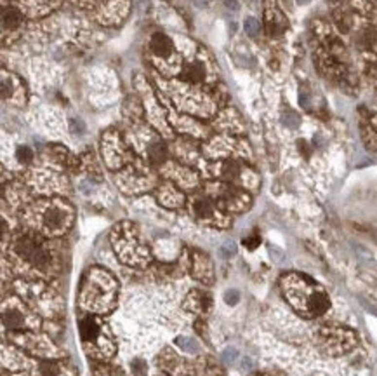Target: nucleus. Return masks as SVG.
I'll return each mask as SVG.
<instances>
[{
    "label": "nucleus",
    "mask_w": 377,
    "mask_h": 376,
    "mask_svg": "<svg viewBox=\"0 0 377 376\" xmlns=\"http://www.w3.org/2000/svg\"><path fill=\"white\" fill-rule=\"evenodd\" d=\"M118 282L108 270L101 266H92L82 279L78 303L82 310L89 314L105 315L109 314L117 305Z\"/></svg>",
    "instance_id": "obj_1"
},
{
    "label": "nucleus",
    "mask_w": 377,
    "mask_h": 376,
    "mask_svg": "<svg viewBox=\"0 0 377 376\" xmlns=\"http://www.w3.org/2000/svg\"><path fill=\"white\" fill-rule=\"evenodd\" d=\"M282 291L290 307L303 317H320L330 307L325 289L306 275L287 274L282 277Z\"/></svg>",
    "instance_id": "obj_2"
},
{
    "label": "nucleus",
    "mask_w": 377,
    "mask_h": 376,
    "mask_svg": "<svg viewBox=\"0 0 377 376\" xmlns=\"http://www.w3.org/2000/svg\"><path fill=\"white\" fill-rule=\"evenodd\" d=\"M11 253L18 262L42 277H51L59 268L54 253L38 233L19 232L11 242Z\"/></svg>",
    "instance_id": "obj_3"
},
{
    "label": "nucleus",
    "mask_w": 377,
    "mask_h": 376,
    "mask_svg": "<svg viewBox=\"0 0 377 376\" xmlns=\"http://www.w3.org/2000/svg\"><path fill=\"white\" fill-rule=\"evenodd\" d=\"M78 331H80L82 347L90 359L106 362L115 356L117 345H115L113 335L109 331L108 324L99 315H84L78 322Z\"/></svg>",
    "instance_id": "obj_4"
},
{
    "label": "nucleus",
    "mask_w": 377,
    "mask_h": 376,
    "mask_svg": "<svg viewBox=\"0 0 377 376\" xmlns=\"http://www.w3.org/2000/svg\"><path fill=\"white\" fill-rule=\"evenodd\" d=\"M35 218V226L45 235H63L73 223V209L61 199L38 201L30 209Z\"/></svg>",
    "instance_id": "obj_5"
},
{
    "label": "nucleus",
    "mask_w": 377,
    "mask_h": 376,
    "mask_svg": "<svg viewBox=\"0 0 377 376\" xmlns=\"http://www.w3.org/2000/svg\"><path fill=\"white\" fill-rule=\"evenodd\" d=\"M111 244H113L118 258L126 265L144 266L150 263V251L143 245V242L138 237V232L130 223H122V225L115 226V230L111 232Z\"/></svg>",
    "instance_id": "obj_6"
},
{
    "label": "nucleus",
    "mask_w": 377,
    "mask_h": 376,
    "mask_svg": "<svg viewBox=\"0 0 377 376\" xmlns=\"http://www.w3.org/2000/svg\"><path fill=\"white\" fill-rule=\"evenodd\" d=\"M2 320L12 331H35L42 327L40 317L19 296H9L2 303Z\"/></svg>",
    "instance_id": "obj_7"
},
{
    "label": "nucleus",
    "mask_w": 377,
    "mask_h": 376,
    "mask_svg": "<svg viewBox=\"0 0 377 376\" xmlns=\"http://www.w3.org/2000/svg\"><path fill=\"white\" fill-rule=\"evenodd\" d=\"M316 341L325 352L337 356L357 345V335L341 326H323L316 331Z\"/></svg>",
    "instance_id": "obj_8"
},
{
    "label": "nucleus",
    "mask_w": 377,
    "mask_h": 376,
    "mask_svg": "<svg viewBox=\"0 0 377 376\" xmlns=\"http://www.w3.org/2000/svg\"><path fill=\"white\" fill-rule=\"evenodd\" d=\"M211 197L219 204V207L224 211L242 213L251 206V197L240 188L233 187L231 183H211L209 185Z\"/></svg>",
    "instance_id": "obj_9"
},
{
    "label": "nucleus",
    "mask_w": 377,
    "mask_h": 376,
    "mask_svg": "<svg viewBox=\"0 0 377 376\" xmlns=\"http://www.w3.org/2000/svg\"><path fill=\"white\" fill-rule=\"evenodd\" d=\"M191 214L198 221L211 226H226V220L223 216L224 209L219 207L217 202L207 193H195L188 201Z\"/></svg>",
    "instance_id": "obj_10"
},
{
    "label": "nucleus",
    "mask_w": 377,
    "mask_h": 376,
    "mask_svg": "<svg viewBox=\"0 0 377 376\" xmlns=\"http://www.w3.org/2000/svg\"><path fill=\"white\" fill-rule=\"evenodd\" d=\"M11 341L18 345L19 348L26 352L36 354L38 357H54L56 356V348H54L53 341L47 339L44 335H36L33 331H19L11 335Z\"/></svg>",
    "instance_id": "obj_11"
},
{
    "label": "nucleus",
    "mask_w": 377,
    "mask_h": 376,
    "mask_svg": "<svg viewBox=\"0 0 377 376\" xmlns=\"http://www.w3.org/2000/svg\"><path fill=\"white\" fill-rule=\"evenodd\" d=\"M188 272L195 281L202 282L203 286H211L214 282V266H212L211 258L202 251H190L186 254Z\"/></svg>",
    "instance_id": "obj_12"
},
{
    "label": "nucleus",
    "mask_w": 377,
    "mask_h": 376,
    "mask_svg": "<svg viewBox=\"0 0 377 376\" xmlns=\"http://www.w3.org/2000/svg\"><path fill=\"white\" fill-rule=\"evenodd\" d=\"M182 305L188 312L205 319L207 315L212 312V296L203 289H191L184 298Z\"/></svg>",
    "instance_id": "obj_13"
},
{
    "label": "nucleus",
    "mask_w": 377,
    "mask_h": 376,
    "mask_svg": "<svg viewBox=\"0 0 377 376\" xmlns=\"http://www.w3.org/2000/svg\"><path fill=\"white\" fill-rule=\"evenodd\" d=\"M103 151H105V157L108 159V164L111 168H118V166H122V164L126 162V155H127L126 147L118 139H111L105 136Z\"/></svg>",
    "instance_id": "obj_14"
},
{
    "label": "nucleus",
    "mask_w": 377,
    "mask_h": 376,
    "mask_svg": "<svg viewBox=\"0 0 377 376\" xmlns=\"http://www.w3.org/2000/svg\"><path fill=\"white\" fill-rule=\"evenodd\" d=\"M157 199L165 207H179L184 204V195L170 181L160 185V188L157 190Z\"/></svg>",
    "instance_id": "obj_15"
},
{
    "label": "nucleus",
    "mask_w": 377,
    "mask_h": 376,
    "mask_svg": "<svg viewBox=\"0 0 377 376\" xmlns=\"http://www.w3.org/2000/svg\"><path fill=\"white\" fill-rule=\"evenodd\" d=\"M150 49L157 56H169L174 51V45H172V40L167 35H163V33H155L150 42Z\"/></svg>",
    "instance_id": "obj_16"
},
{
    "label": "nucleus",
    "mask_w": 377,
    "mask_h": 376,
    "mask_svg": "<svg viewBox=\"0 0 377 376\" xmlns=\"http://www.w3.org/2000/svg\"><path fill=\"white\" fill-rule=\"evenodd\" d=\"M148 159H150V162L153 164V166H160V164L165 162V159H167L165 145L160 143V141L151 145L150 150H148Z\"/></svg>",
    "instance_id": "obj_17"
},
{
    "label": "nucleus",
    "mask_w": 377,
    "mask_h": 376,
    "mask_svg": "<svg viewBox=\"0 0 377 376\" xmlns=\"http://www.w3.org/2000/svg\"><path fill=\"white\" fill-rule=\"evenodd\" d=\"M2 25L4 28L14 30L21 25V14L14 7H4L2 11Z\"/></svg>",
    "instance_id": "obj_18"
},
{
    "label": "nucleus",
    "mask_w": 377,
    "mask_h": 376,
    "mask_svg": "<svg viewBox=\"0 0 377 376\" xmlns=\"http://www.w3.org/2000/svg\"><path fill=\"white\" fill-rule=\"evenodd\" d=\"M181 78L186 82H193V84L195 82L203 80L202 65H198V63H191V65L184 66V70H182V74H181Z\"/></svg>",
    "instance_id": "obj_19"
},
{
    "label": "nucleus",
    "mask_w": 377,
    "mask_h": 376,
    "mask_svg": "<svg viewBox=\"0 0 377 376\" xmlns=\"http://www.w3.org/2000/svg\"><path fill=\"white\" fill-rule=\"evenodd\" d=\"M174 343H176V347H179L181 350L188 352V354H198L200 352L198 341H197L195 338H190V336H179Z\"/></svg>",
    "instance_id": "obj_20"
},
{
    "label": "nucleus",
    "mask_w": 377,
    "mask_h": 376,
    "mask_svg": "<svg viewBox=\"0 0 377 376\" xmlns=\"http://www.w3.org/2000/svg\"><path fill=\"white\" fill-rule=\"evenodd\" d=\"M16 155H18V160L23 164H30L33 160V153L28 147H19L16 151Z\"/></svg>",
    "instance_id": "obj_21"
},
{
    "label": "nucleus",
    "mask_w": 377,
    "mask_h": 376,
    "mask_svg": "<svg viewBox=\"0 0 377 376\" xmlns=\"http://www.w3.org/2000/svg\"><path fill=\"white\" fill-rule=\"evenodd\" d=\"M245 32H247L251 37H255V35L259 33V23H257L254 18H249V19L245 21Z\"/></svg>",
    "instance_id": "obj_22"
},
{
    "label": "nucleus",
    "mask_w": 377,
    "mask_h": 376,
    "mask_svg": "<svg viewBox=\"0 0 377 376\" xmlns=\"http://www.w3.org/2000/svg\"><path fill=\"white\" fill-rule=\"evenodd\" d=\"M259 244H261V237L257 235V233H254V235H249V237L243 239V245H245L247 249H251V251H254Z\"/></svg>",
    "instance_id": "obj_23"
},
{
    "label": "nucleus",
    "mask_w": 377,
    "mask_h": 376,
    "mask_svg": "<svg viewBox=\"0 0 377 376\" xmlns=\"http://www.w3.org/2000/svg\"><path fill=\"white\" fill-rule=\"evenodd\" d=\"M195 329H197V333H198L202 338H205L207 341H209V329H207V322L200 317L197 322H195Z\"/></svg>",
    "instance_id": "obj_24"
},
{
    "label": "nucleus",
    "mask_w": 377,
    "mask_h": 376,
    "mask_svg": "<svg viewBox=\"0 0 377 376\" xmlns=\"http://www.w3.org/2000/svg\"><path fill=\"white\" fill-rule=\"evenodd\" d=\"M224 301H226L228 305H236V303L240 301V295H238V291H235V289H230V291H226V295H224Z\"/></svg>",
    "instance_id": "obj_25"
},
{
    "label": "nucleus",
    "mask_w": 377,
    "mask_h": 376,
    "mask_svg": "<svg viewBox=\"0 0 377 376\" xmlns=\"http://www.w3.org/2000/svg\"><path fill=\"white\" fill-rule=\"evenodd\" d=\"M132 369H134V375L144 376V373H146V364L143 362V360L136 359V360H132Z\"/></svg>",
    "instance_id": "obj_26"
},
{
    "label": "nucleus",
    "mask_w": 377,
    "mask_h": 376,
    "mask_svg": "<svg viewBox=\"0 0 377 376\" xmlns=\"http://www.w3.org/2000/svg\"><path fill=\"white\" fill-rule=\"evenodd\" d=\"M235 359H236V350H228L224 354V360L226 362H235Z\"/></svg>",
    "instance_id": "obj_27"
},
{
    "label": "nucleus",
    "mask_w": 377,
    "mask_h": 376,
    "mask_svg": "<svg viewBox=\"0 0 377 376\" xmlns=\"http://www.w3.org/2000/svg\"><path fill=\"white\" fill-rule=\"evenodd\" d=\"M226 5H233V9L238 7V4H236L235 0H226Z\"/></svg>",
    "instance_id": "obj_28"
},
{
    "label": "nucleus",
    "mask_w": 377,
    "mask_h": 376,
    "mask_svg": "<svg viewBox=\"0 0 377 376\" xmlns=\"http://www.w3.org/2000/svg\"><path fill=\"white\" fill-rule=\"evenodd\" d=\"M299 4H306V2H309V0H297Z\"/></svg>",
    "instance_id": "obj_29"
},
{
    "label": "nucleus",
    "mask_w": 377,
    "mask_h": 376,
    "mask_svg": "<svg viewBox=\"0 0 377 376\" xmlns=\"http://www.w3.org/2000/svg\"><path fill=\"white\" fill-rule=\"evenodd\" d=\"M261 376H268V375H261Z\"/></svg>",
    "instance_id": "obj_30"
}]
</instances>
